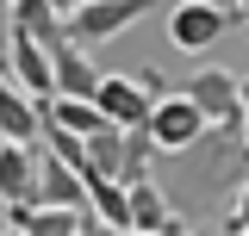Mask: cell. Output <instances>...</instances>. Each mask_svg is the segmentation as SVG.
Here are the masks:
<instances>
[{"mask_svg":"<svg viewBox=\"0 0 249 236\" xmlns=\"http://www.w3.org/2000/svg\"><path fill=\"white\" fill-rule=\"evenodd\" d=\"M143 131L156 137V149H168V155H187V149L206 137V112L187 100V93H162L143 118Z\"/></svg>","mask_w":249,"mask_h":236,"instance_id":"1","label":"cell"},{"mask_svg":"<svg viewBox=\"0 0 249 236\" xmlns=\"http://www.w3.org/2000/svg\"><path fill=\"white\" fill-rule=\"evenodd\" d=\"M143 13H150V0H88V6L69 13V37L75 44H106V37L131 31Z\"/></svg>","mask_w":249,"mask_h":236,"instance_id":"2","label":"cell"},{"mask_svg":"<svg viewBox=\"0 0 249 236\" xmlns=\"http://www.w3.org/2000/svg\"><path fill=\"white\" fill-rule=\"evenodd\" d=\"M224 25H231V13L218 0H181L168 13V44L187 50V56H199V50H212L218 37H224Z\"/></svg>","mask_w":249,"mask_h":236,"instance_id":"3","label":"cell"},{"mask_svg":"<svg viewBox=\"0 0 249 236\" xmlns=\"http://www.w3.org/2000/svg\"><path fill=\"white\" fill-rule=\"evenodd\" d=\"M187 100L206 112V124H237L243 131V106H237V68H199L187 75Z\"/></svg>","mask_w":249,"mask_h":236,"instance_id":"4","label":"cell"},{"mask_svg":"<svg viewBox=\"0 0 249 236\" xmlns=\"http://www.w3.org/2000/svg\"><path fill=\"white\" fill-rule=\"evenodd\" d=\"M93 106L112 118V124H143V118H150V106H156V93L137 81V68H131V75H106V68H100Z\"/></svg>","mask_w":249,"mask_h":236,"instance_id":"5","label":"cell"},{"mask_svg":"<svg viewBox=\"0 0 249 236\" xmlns=\"http://www.w3.org/2000/svg\"><path fill=\"white\" fill-rule=\"evenodd\" d=\"M6 75H13V81H19L31 100L56 93V75H50V50H44L37 37H25V31H13V25H6Z\"/></svg>","mask_w":249,"mask_h":236,"instance_id":"6","label":"cell"},{"mask_svg":"<svg viewBox=\"0 0 249 236\" xmlns=\"http://www.w3.org/2000/svg\"><path fill=\"white\" fill-rule=\"evenodd\" d=\"M50 75H56V93H81V100H93V87H100V68H93L88 44H75V37H62L56 50H50Z\"/></svg>","mask_w":249,"mask_h":236,"instance_id":"7","label":"cell"},{"mask_svg":"<svg viewBox=\"0 0 249 236\" xmlns=\"http://www.w3.org/2000/svg\"><path fill=\"white\" fill-rule=\"evenodd\" d=\"M37 131H44L37 100H31L13 75H0V137H13V143H37Z\"/></svg>","mask_w":249,"mask_h":236,"instance_id":"8","label":"cell"},{"mask_svg":"<svg viewBox=\"0 0 249 236\" xmlns=\"http://www.w3.org/2000/svg\"><path fill=\"white\" fill-rule=\"evenodd\" d=\"M6 25L25 31V37H37L44 50H56L62 37H69V19H62L50 0H6Z\"/></svg>","mask_w":249,"mask_h":236,"instance_id":"9","label":"cell"},{"mask_svg":"<svg viewBox=\"0 0 249 236\" xmlns=\"http://www.w3.org/2000/svg\"><path fill=\"white\" fill-rule=\"evenodd\" d=\"M6 199H37V149L0 137V205Z\"/></svg>","mask_w":249,"mask_h":236,"instance_id":"10","label":"cell"},{"mask_svg":"<svg viewBox=\"0 0 249 236\" xmlns=\"http://www.w3.org/2000/svg\"><path fill=\"white\" fill-rule=\"evenodd\" d=\"M37 205H75V211H88V180H81V168L44 155V162H37Z\"/></svg>","mask_w":249,"mask_h":236,"instance_id":"11","label":"cell"},{"mask_svg":"<svg viewBox=\"0 0 249 236\" xmlns=\"http://www.w3.org/2000/svg\"><path fill=\"white\" fill-rule=\"evenodd\" d=\"M88 180V211L100 218V230H131V205H124L119 174H81Z\"/></svg>","mask_w":249,"mask_h":236,"instance_id":"12","label":"cell"},{"mask_svg":"<svg viewBox=\"0 0 249 236\" xmlns=\"http://www.w3.org/2000/svg\"><path fill=\"white\" fill-rule=\"evenodd\" d=\"M124 205H131V230H143V236H156L162 218H168V199L156 193L150 174H143V180H124Z\"/></svg>","mask_w":249,"mask_h":236,"instance_id":"13","label":"cell"},{"mask_svg":"<svg viewBox=\"0 0 249 236\" xmlns=\"http://www.w3.org/2000/svg\"><path fill=\"white\" fill-rule=\"evenodd\" d=\"M156 162V137L143 124H124V162H119V180H143Z\"/></svg>","mask_w":249,"mask_h":236,"instance_id":"14","label":"cell"},{"mask_svg":"<svg viewBox=\"0 0 249 236\" xmlns=\"http://www.w3.org/2000/svg\"><path fill=\"white\" fill-rule=\"evenodd\" d=\"M37 143H44V155H56V162H69V168H88V137L62 131V124H50V118H44Z\"/></svg>","mask_w":249,"mask_h":236,"instance_id":"15","label":"cell"},{"mask_svg":"<svg viewBox=\"0 0 249 236\" xmlns=\"http://www.w3.org/2000/svg\"><path fill=\"white\" fill-rule=\"evenodd\" d=\"M218 230H231V236H243V230H249V180H243V193H237V211H231Z\"/></svg>","mask_w":249,"mask_h":236,"instance_id":"16","label":"cell"},{"mask_svg":"<svg viewBox=\"0 0 249 236\" xmlns=\"http://www.w3.org/2000/svg\"><path fill=\"white\" fill-rule=\"evenodd\" d=\"M237 106H243V137H249V75H237Z\"/></svg>","mask_w":249,"mask_h":236,"instance_id":"17","label":"cell"},{"mask_svg":"<svg viewBox=\"0 0 249 236\" xmlns=\"http://www.w3.org/2000/svg\"><path fill=\"white\" fill-rule=\"evenodd\" d=\"M231 13H237V19H249V0H231Z\"/></svg>","mask_w":249,"mask_h":236,"instance_id":"18","label":"cell"},{"mask_svg":"<svg viewBox=\"0 0 249 236\" xmlns=\"http://www.w3.org/2000/svg\"><path fill=\"white\" fill-rule=\"evenodd\" d=\"M0 62H6V31H0Z\"/></svg>","mask_w":249,"mask_h":236,"instance_id":"19","label":"cell"},{"mask_svg":"<svg viewBox=\"0 0 249 236\" xmlns=\"http://www.w3.org/2000/svg\"><path fill=\"white\" fill-rule=\"evenodd\" d=\"M0 230H6V224H0Z\"/></svg>","mask_w":249,"mask_h":236,"instance_id":"20","label":"cell"},{"mask_svg":"<svg viewBox=\"0 0 249 236\" xmlns=\"http://www.w3.org/2000/svg\"><path fill=\"white\" fill-rule=\"evenodd\" d=\"M0 6H6V0H0Z\"/></svg>","mask_w":249,"mask_h":236,"instance_id":"21","label":"cell"}]
</instances>
